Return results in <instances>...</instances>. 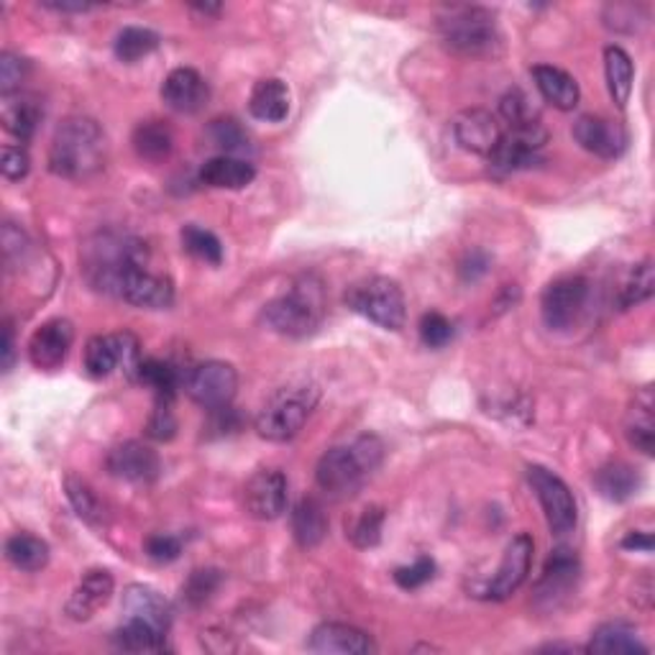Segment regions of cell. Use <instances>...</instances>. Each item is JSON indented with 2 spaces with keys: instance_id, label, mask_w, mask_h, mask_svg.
<instances>
[{
  "instance_id": "obj_20",
  "label": "cell",
  "mask_w": 655,
  "mask_h": 655,
  "mask_svg": "<svg viewBox=\"0 0 655 655\" xmlns=\"http://www.w3.org/2000/svg\"><path fill=\"white\" fill-rule=\"evenodd\" d=\"M113 589H115V581L111 572H105V568H90V572L80 579V584L75 587L72 597L67 599L65 610L69 618L77 622L90 620L100 607L111 602Z\"/></svg>"
},
{
  "instance_id": "obj_47",
  "label": "cell",
  "mask_w": 655,
  "mask_h": 655,
  "mask_svg": "<svg viewBox=\"0 0 655 655\" xmlns=\"http://www.w3.org/2000/svg\"><path fill=\"white\" fill-rule=\"evenodd\" d=\"M433 576H436V561L422 556L415 561L413 566L397 568L395 581H397V587H403V589H420V587H426Z\"/></svg>"
},
{
  "instance_id": "obj_40",
  "label": "cell",
  "mask_w": 655,
  "mask_h": 655,
  "mask_svg": "<svg viewBox=\"0 0 655 655\" xmlns=\"http://www.w3.org/2000/svg\"><path fill=\"white\" fill-rule=\"evenodd\" d=\"M115 57L126 65H134V61L149 57L151 52L159 49V34H154L149 29L142 26H126L115 36Z\"/></svg>"
},
{
  "instance_id": "obj_34",
  "label": "cell",
  "mask_w": 655,
  "mask_h": 655,
  "mask_svg": "<svg viewBox=\"0 0 655 655\" xmlns=\"http://www.w3.org/2000/svg\"><path fill=\"white\" fill-rule=\"evenodd\" d=\"M136 382H142L144 387H149L154 395H157L159 403H172L180 384H184L182 374L177 372L174 364L161 359H144L138 364L136 372Z\"/></svg>"
},
{
  "instance_id": "obj_3",
  "label": "cell",
  "mask_w": 655,
  "mask_h": 655,
  "mask_svg": "<svg viewBox=\"0 0 655 655\" xmlns=\"http://www.w3.org/2000/svg\"><path fill=\"white\" fill-rule=\"evenodd\" d=\"M326 313V292L315 274H303L292 287L272 300L261 313L267 328L287 338H305L323 323Z\"/></svg>"
},
{
  "instance_id": "obj_18",
  "label": "cell",
  "mask_w": 655,
  "mask_h": 655,
  "mask_svg": "<svg viewBox=\"0 0 655 655\" xmlns=\"http://www.w3.org/2000/svg\"><path fill=\"white\" fill-rule=\"evenodd\" d=\"M161 98L165 103L177 113H197L203 111L211 100V88H207L205 77L192 67H177L167 75L161 84Z\"/></svg>"
},
{
  "instance_id": "obj_23",
  "label": "cell",
  "mask_w": 655,
  "mask_h": 655,
  "mask_svg": "<svg viewBox=\"0 0 655 655\" xmlns=\"http://www.w3.org/2000/svg\"><path fill=\"white\" fill-rule=\"evenodd\" d=\"M579 556L572 549H556L545 561L543 576L538 581V597L549 599V602L566 597L579 579Z\"/></svg>"
},
{
  "instance_id": "obj_39",
  "label": "cell",
  "mask_w": 655,
  "mask_h": 655,
  "mask_svg": "<svg viewBox=\"0 0 655 655\" xmlns=\"http://www.w3.org/2000/svg\"><path fill=\"white\" fill-rule=\"evenodd\" d=\"M655 290V274H653V261L645 259L641 264H635L630 269L628 280L622 282V287L618 292V305L620 310H630V307L643 305L645 300L653 297Z\"/></svg>"
},
{
  "instance_id": "obj_2",
  "label": "cell",
  "mask_w": 655,
  "mask_h": 655,
  "mask_svg": "<svg viewBox=\"0 0 655 655\" xmlns=\"http://www.w3.org/2000/svg\"><path fill=\"white\" fill-rule=\"evenodd\" d=\"M384 443L376 436H359L357 441L326 451L315 468V482L328 497L343 499L357 495L369 476L382 466Z\"/></svg>"
},
{
  "instance_id": "obj_45",
  "label": "cell",
  "mask_w": 655,
  "mask_h": 655,
  "mask_svg": "<svg viewBox=\"0 0 655 655\" xmlns=\"http://www.w3.org/2000/svg\"><path fill=\"white\" fill-rule=\"evenodd\" d=\"M29 75V61L21 59L19 54L3 52L0 54V92L3 95H13L21 92V84Z\"/></svg>"
},
{
  "instance_id": "obj_7",
  "label": "cell",
  "mask_w": 655,
  "mask_h": 655,
  "mask_svg": "<svg viewBox=\"0 0 655 655\" xmlns=\"http://www.w3.org/2000/svg\"><path fill=\"white\" fill-rule=\"evenodd\" d=\"M105 295L118 297L128 305L146 307V310H165L174 303V284L169 276L151 272L149 264H131L115 274Z\"/></svg>"
},
{
  "instance_id": "obj_15",
  "label": "cell",
  "mask_w": 655,
  "mask_h": 655,
  "mask_svg": "<svg viewBox=\"0 0 655 655\" xmlns=\"http://www.w3.org/2000/svg\"><path fill=\"white\" fill-rule=\"evenodd\" d=\"M105 466L115 479L131 484H151L161 472L159 453L154 451L151 445L138 441H126L111 449L105 459Z\"/></svg>"
},
{
  "instance_id": "obj_9",
  "label": "cell",
  "mask_w": 655,
  "mask_h": 655,
  "mask_svg": "<svg viewBox=\"0 0 655 655\" xmlns=\"http://www.w3.org/2000/svg\"><path fill=\"white\" fill-rule=\"evenodd\" d=\"M545 142H549V131L543 128L541 121L520 128H507L502 142L489 154V167L497 174H512L518 169L533 167L541 159L538 154H541Z\"/></svg>"
},
{
  "instance_id": "obj_36",
  "label": "cell",
  "mask_w": 655,
  "mask_h": 655,
  "mask_svg": "<svg viewBox=\"0 0 655 655\" xmlns=\"http://www.w3.org/2000/svg\"><path fill=\"white\" fill-rule=\"evenodd\" d=\"M121 366L118 357V341L113 336H92L88 346H84V372L92 380H105L115 369Z\"/></svg>"
},
{
  "instance_id": "obj_43",
  "label": "cell",
  "mask_w": 655,
  "mask_h": 655,
  "mask_svg": "<svg viewBox=\"0 0 655 655\" xmlns=\"http://www.w3.org/2000/svg\"><path fill=\"white\" fill-rule=\"evenodd\" d=\"M182 249L190 253V257H195L200 261H205V264H213L218 267L223 261V244L221 238L211 234V230L200 228V226H184L182 228Z\"/></svg>"
},
{
  "instance_id": "obj_35",
  "label": "cell",
  "mask_w": 655,
  "mask_h": 655,
  "mask_svg": "<svg viewBox=\"0 0 655 655\" xmlns=\"http://www.w3.org/2000/svg\"><path fill=\"white\" fill-rule=\"evenodd\" d=\"M5 558L19 572L34 574L49 564V545L31 533H15L5 541Z\"/></svg>"
},
{
  "instance_id": "obj_16",
  "label": "cell",
  "mask_w": 655,
  "mask_h": 655,
  "mask_svg": "<svg viewBox=\"0 0 655 655\" xmlns=\"http://www.w3.org/2000/svg\"><path fill=\"white\" fill-rule=\"evenodd\" d=\"M75 341V328L72 323L65 318H52L42 323L34 330V336L29 338V359L36 369H44V372H52V369H59L65 364L69 349H72Z\"/></svg>"
},
{
  "instance_id": "obj_26",
  "label": "cell",
  "mask_w": 655,
  "mask_h": 655,
  "mask_svg": "<svg viewBox=\"0 0 655 655\" xmlns=\"http://www.w3.org/2000/svg\"><path fill=\"white\" fill-rule=\"evenodd\" d=\"M249 111L253 118L264 123H280L290 115V88L276 77H267L253 84L249 98Z\"/></svg>"
},
{
  "instance_id": "obj_33",
  "label": "cell",
  "mask_w": 655,
  "mask_h": 655,
  "mask_svg": "<svg viewBox=\"0 0 655 655\" xmlns=\"http://www.w3.org/2000/svg\"><path fill=\"white\" fill-rule=\"evenodd\" d=\"M113 645L126 653H161L167 651V633L142 620H123V625L113 633Z\"/></svg>"
},
{
  "instance_id": "obj_51",
  "label": "cell",
  "mask_w": 655,
  "mask_h": 655,
  "mask_svg": "<svg viewBox=\"0 0 655 655\" xmlns=\"http://www.w3.org/2000/svg\"><path fill=\"white\" fill-rule=\"evenodd\" d=\"M487 269H489V257L484 251H472L464 261H461V276H464L466 282L479 280L482 274H487Z\"/></svg>"
},
{
  "instance_id": "obj_28",
  "label": "cell",
  "mask_w": 655,
  "mask_h": 655,
  "mask_svg": "<svg viewBox=\"0 0 655 655\" xmlns=\"http://www.w3.org/2000/svg\"><path fill=\"white\" fill-rule=\"evenodd\" d=\"M653 389L645 387L635 395L633 405L628 410V420H625V433L628 441L635 445L637 451H643L645 456H653V445H655V420H653Z\"/></svg>"
},
{
  "instance_id": "obj_17",
  "label": "cell",
  "mask_w": 655,
  "mask_h": 655,
  "mask_svg": "<svg viewBox=\"0 0 655 655\" xmlns=\"http://www.w3.org/2000/svg\"><path fill=\"white\" fill-rule=\"evenodd\" d=\"M574 138L581 149H587L599 159H618L628 146V134L618 121L591 113L581 115L574 123Z\"/></svg>"
},
{
  "instance_id": "obj_50",
  "label": "cell",
  "mask_w": 655,
  "mask_h": 655,
  "mask_svg": "<svg viewBox=\"0 0 655 655\" xmlns=\"http://www.w3.org/2000/svg\"><path fill=\"white\" fill-rule=\"evenodd\" d=\"M29 167H31V159L23 146H13V144L3 146V161H0V169H3L5 180L11 182L23 180V177L29 174Z\"/></svg>"
},
{
  "instance_id": "obj_13",
  "label": "cell",
  "mask_w": 655,
  "mask_h": 655,
  "mask_svg": "<svg viewBox=\"0 0 655 655\" xmlns=\"http://www.w3.org/2000/svg\"><path fill=\"white\" fill-rule=\"evenodd\" d=\"M533 553H535L533 538L528 533L515 535L510 545L505 549V556L499 561L497 574L492 576V581L487 584V597L497 599V602L512 597L528 579L530 564H533Z\"/></svg>"
},
{
  "instance_id": "obj_8",
  "label": "cell",
  "mask_w": 655,
  "mask_h": 655,
  "mask_svg": "<svg viewBox=\"0 0 655 655\" xmlns=\"http://www.w3.org/2000/svg\"><path fill=\"white\" fill-rule=\"evenodd\" d=\"M528 479L530 487L535 489V497L541 499L551 533L558 538L574 533L576 522H579V510H576L574 492L568 489V484L545 466H530Z\"/></svg>"
},
{
  "instance_id": "obj_44",
  "label": "cell",
  "mask_w": 655,
  "mask_h": 655,
  "mask_svg": "<svg viewBox=\"0 0 655 655\" xmlns=\"http://www.w3.org/2000/svg\"><path fill=\"white\" fill-rule=\"evenodd\" d=\"M499 111H502V118L507 121V126L510 128H520V126H528V123L541 121L538 118V113L533 111L530 98L522 90L507 92L502 103H499Z\"/></svg>"
},
{
  "instance_id": "obj_19",
  "label": "cell",
  "mask_w": 655,
  "mask_h": 655,
  "mask_svg": "<svg viewBox=\"0 0 655 655\" xmlns=\"http://www.w3.org/2000/svg\"><path fill=\"white\" fill-rule=\"evenodd\" d=\"M307 651L313 653H341V655H369L376 653V645L364 630L343 625V622H323L313 630Z\"/></svg>"
},
{
  "instance_id": "obj_11",
  "label": "cell",
  "mask_w": 655,
  "mask_h": 655,
  "mask_svg": "<svg viewBox=\"0 0 655 655\" xmlns=\"http://www.w3.org/2000/svg\"><path fill=\"white\" fill-rule=\"evenodd\" d=\"M589 300V282L584 276H561L551 282L541 297L543 323L551 330L572 328Z\"/></svg>"
},
{
  "instance_id": "obj_4",
  "label": "cell",
  "mask_w": 655,
  "mask_h": 655,
  "mask_svg": "<svg viewBox=\"0 0 655 655\" xmlns=\"http://www.w3.org/2000/svg\"><path fill=\"white\" fill-rule=\"evenodd\" d=\"M318 397L320 392L310 382H295L276 389L257 415V422H253L257 433L272 443L292 441L305 428L307 418L318 405Z\"/></svg>"
},
{
  "instance_id": "obj_55",
  "label": "cell",
  "mask_w": 655,
  "mask_h": 655,
  "mask_svg": "<svg viewBox=\"0 0 655 655\" xmlns=\"http://www.w3.org/2000/svg\"><path fill=\"white\" fill-rule=\"evenodd\" d=\"M192 11H200V13H218L221 11V5H203V3H197V5H192Z\"/></svg>"
},
{
  "instance_id": "obj_14",
  "label": "cell",
  "mask_w": 655,
  "mask_h": 655,
  "mask_svg": "<svg viewBox=\"0 0 655 655\" xmlns=\"http://www.w3.org/2000/svg\"><path fill=\"white\" fill-rule=\"evenodd\" d=\"M502 123H499L497 115L484 111V108H468V111H461L456 118H453V138H456L461 149L472 154L489 157L499 146V142H502Z\"/></svg>"
},
{
  "instance_id": "obj_54",
  "label": "cell",
  "mask_w": 655,
  "mask_h": 655,
  "mask_svg": "<svg viewBox=\"0 0 655 655\" xmlns=\"http://www.w3.org/2000/svg\"><path fill=\"white\" fill-rule=\"evenodd\" d=\"M44 8H52V11H59V13H84V11H90V3H65V0H61V3H52V0H46L44 3Z\"/></svg>"
},
{
  "instance_id": "obj_27",
  "label": "cell",
  "mask_w": 655,
  "mask_h": 655,
  "mask_svg": "<svg viewBox=\"0 0 655 655\" xmlns=\"http://www.w3.org/2000/svg\"><path fill=\"white\" fill-rule=\"evenodd\" d=\"M292 535L300 549H318V545L326 541L328 535V515L323 510L318 499L305 497L300 499L292 510Z\"/></svg>"
},
{
  "instance_id": "obj_22",
  "label": "cell",
  "mask_w": 655,
  "mask_h": 655,
  "mask_svg": "<svg viewBox=\"0 0 655 655\" xmlns=\"http://www.w3.org/2000/svg\"><path fill=\"white\" fill-rule=\"evenodd\" d=\"M44 118L42 100L29 92H13V95H3V105H0V121H3L5 131L11 136L19 138L21 144L31 142L36 136L38 123Z\"/></svg>"
},
{
  "instance_id": "obj_38",
  "label": "cell",
  "mask_w": 655,
  "mask_h": 655,
  "mask_svg": "<svg viewBox=\"0 0 655 655\" xmlns=\"http://www.w3.org/2000/svg\"><path fill=\"white\" fill-rule=\"evenodd\" d=\"M65 492H67L69 505L75 507L77 518H80L82 522H88V526H100V522L105 520L103 502H100L95 489H92L84 479H80V476L67 474Z\"/></svg>"
},
{
  "instance_id": "obj_46",
  "label": "cell",
  "mask_w": 655,
  "mask_h": 655,
  "mask_svg": "<svg viewBox=\"0 0 655 655\" xmlns=\"http://www.w3.org/2000/svg\"><path fill=\"white\" fill-rule=\"evenodd\" d=\"M420 338L428 349H443L453 338V323L441 313H426L420 320Z\"/></svg>"
},
{
  "instance_id": "obj_25",
  "label": "cell",
  "mask_w": 655,
  "mask_h": 655,
  "mask_svg": "<svg viewBox=\"0 0 655 655\" xmlns=\"http://www.w3.org/2000/svg\"><path fill=\"white\" fill-rule=\"evenodd\" d=\"M257 177L251 161L238 157H213L200 167V182L215 190H244Z\"/></svg>"
},
{
  "instance_id": "obj_1",
  "label": "cell",
  "mask_w": 655,
  "mask_h": 655,
  "mask_svg": "<svg viewBox=\"0 0 655 655\" xmlns=\"http://www.w3.org/2000/svg\"><path fill=\"white\" fill-rule=\"evenodd\" d=\"M108 161V138L98 121L72 115L54 131L49 146V169L57 177L84 182L100 174Z\"/></svg>"
},
{
  "instance_id": "obj_37",
  "label": "cell",
  "mask_w": 655,
  "mask_h": 655,
  "mask_svg": "<svg viewBox=\"0 0 655 655\" xmlns=\"http://www.w3.org/2000/svg\"><path fill=\"white\" fill-rule=\"evenodd\" d=\"M207 138H211L215 149L223 151V157L244 159V154L251 151V138L236 118L211 121V126H207Z\"/></svg>"
},
{
  "instance_id": "obj_30",
  "label": "cell",
  "mask_w": 655,
  "mask_h": 655,
  "mask_svg": "<svg viewBox=\"0 0 655 655\" xmlns=\"http://www.w3.org/2000/svg\"><path fill=\"white\" fill-rule=\"evenodd\" d=\"M641 484L643 479L641 474H637V468L630 464H620V461L602 466L595 474L597 492L605 499H610V502H628L630 497H635L637 492H641Z\"/></svg>"
},
{
  "instance_id": "obj_48",
  "label": "cell",
  "mask_w": 655,
  "mask_h": 655,
  "mask_svg": "<svg viewBox=\"0 0 655 655\" xmlns=\"http://www.w3.org/2000/svg\"><path fill=\"white\" fill-rule=\"evenodd\" d=\"M177 433V420L172 415V403H159L149 415V422H146V436L154 438V441H172Z\"/></svg>"
},
{
  "instance_id": "obj_52",
  "label": "cell",
  "mask_w": 655,
  "mask_h": 655,
  "mask_svg": "<svg viewBox=\"0 0 655 655\" xmlns=\"http://www.w3.org/2000/svg\"><path fill=\"white\" fill-rule=\"evenodd\" d=\"M622 549L625 551H643V553H651L653 551V538L651 533H630L625 541H622Z\"/></svg>"
},
{
  "instance_id": "obj_29",
  "label": "cell",
  "mask_w": 655,
  "mask_h": 655,
  "mask_svg": "<svg viewBox=\"0 0 655 655\" xmlns=\"http://www.w3.org/2000/svg\"><path fill=\"white\" fill-rule=\"evenodd\" d=\"M587 653H605V655H633V653H648V645L637 635V630L628 622H607L597 628L595 635L587 645Z\"/></svg>"
},
{
  "instance_id": "obj_42",
  "label": "cell",
  "mask_w": 655,
  "mask_h": 655,
  "mask_svg": "<svg viewBox=\"0 0 655 655\" xmlns=\"http://www.w3.org/2000/svg\"><path fill=\"white\" fill-rule=\"evenodd\" d=\"M223 584V572L218 568H195L188 576V581L182 584V602L190 607V610H200L211 602L215 591L221 589Z\"/></svg>"
},
{
  "instance_id": "obj_31",
  "label": "cell",
  "mask_w": 655,
  "mask_h": 655,
  "mask_svg": "<svg viewBox=\"0 0 655 655\" xmlns=\"http://www.w3.org/2000/svg\"><path fill=\"white\" fill-rule=\"evenodd\" d=\"M134 149L138 159L159 165V161L169 159V154L174 149L172 128L165 121H142L134 128Z\"/></svg>"
},
{
  "instance_id": "obj_12",
  "label": "cell",
  "mask_w": 655,
  "mask_h": 655,
  "mask_svg": "<svg viewBox=\"0 0 655 655\" xmlns=\"http://www.w3.org/2000/svg\"><path fill=\"white\" fill-rule=\"evenodd\" d=\"M290 487L280 468H261L244 484V510L253 520H276L287 510Z\"/></svg>"
},
{
  "instance_id": "obj_41",
  "label": "cell",
  "mask_w": 655,
  "mask_h": 655,
  "mask_svg": "<svg viewBox=\"0 0 655 655\" xmlns=\"http://www.w3.org/2000/svg\"><path fill=\"white\" fill-rule=\"evenodd\" d=\"M384 528V510L382 507H366L361 510L351 522H346V538L357 545V549H374L382 541Z\"/></svg>"
},
{
  "instance_id": "obj_24",
  "label": "cell",
  "mask_w": 655,
  "mask_h": 655,
  "mask_svg": "<svg viewBox=\"0 0 655 655\" xmlns=\"http://www.w3.org/2000/svg\"><path fill=\"white\" fill-rule=\"evenodd\" d=\"M535 88L545 98V103H551L558 111H574L579 105V82L574 80L566 69L553 65H538L533 67Z\"/></svg>"
},
{
  "instance_id": "obj_53",
  "label": "cell",
  "mask_w": 655,
  "mask_h": 655,
  "mask_svg": "<svg viewBox=\"0 0 655 655\" xmlns=\"http://www.w3.org/2000/svg\"><path fill=\"white\" fill-rule=\"evenodd\" d=\"M13 364V326L11 320L3 323V369L8 372Z\"/></svg>"
},
{
  "instance_id": "obj_10",
  "label": "cell",
  "mask_w": 655,
  "mask_h": 655,
  "mask_svg": "<svg viewBox=\"0 0 655 655\" xmlns=\"http://www.w3.org/2000/svg\"><path fill=\"white\" fill-rule=\"evenodd\" d=\"M184 389L200 407L218 410V407H228L236 397L238 374L226 361H205L190 369L184 376Z\"/></svg>"
},
{
  "instance_id": "obj_5",
  "label": "cell",
  "mask_w": 655,
  "mask_h": 655,
  "mask_svg": "<svg viewBox=\"0 0 655 655\" xmlns=\"http://www.w3.org/2000/svg\"><path fill=\"white\" fill-rule=\"evenodd\" d=\"M443 44L464 57H487L499 46L495 13L479 5H453L438 19Z\"/></svg>"
},
{
  "instance_id": "obj_21",
  "label": "cell",
  "mask_w": 655,
  "mask_h": 655,
  "mask_svg": "<svg viewBox=\"0 0 655 655\" xmlns=\"http://www.w3.org/2000/svg\"><path fill=\"white\" fill-rule=\"evenodd\" d=\"M121 610L126 620H142L146 625L161 630V633H169V625H172V610H169L167 599L151 587H144V584H131L123 591Z\"/></svg>"
},
{
  "instance_id": "obj_32",
  "label": "cell",
  "mask_w": 655,
  "mask_h": 655,
  "mask_svg": "<svg viewBox=\"0 0 655 655\" xmlns=\"http://www.w3.org/2000/svg\"><path fill=\"white\" fill-rule=\"evenodd\" d=\"M605 75H607V88H610V95L620 108L628 105L630 95H633V80H635V67L630 54L622 49V46H607L605 49Z\"/></svg>"
},
{
  "instance_id": "obj_6",
  "label": "cell",
  "mask_w": 655,
  "mask_h": 655,
  "mask_svg": "<svg viewBox=\"0 0 655 655\" xmlns=\"http://www.w3.org/2000/svg\"><path fill=\"white\" fill-rule=\"evenodd\" d=\"M346 305L384 330L405 328L407 305L399 284L389 276H369L346 290Z\"/></svg>"
},
{
  "instance_id": "obj_49",
  "label": "cell",
  "mask_w": 655,
  "mask_h": 655,
  "mask_svg": "<svg viewBox=\"0 0 655 655\" xmlns=\"http://www.w3.org/2000/svg\"><path fill=\"white\" fill-rule=\"evenodd\" d=\"M144 553L151 561H157V564H172V561L180 558L182 541L177 535H165V533L149 535L144 541Z\"/></svg>"
}]
</instances>
